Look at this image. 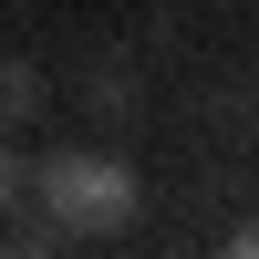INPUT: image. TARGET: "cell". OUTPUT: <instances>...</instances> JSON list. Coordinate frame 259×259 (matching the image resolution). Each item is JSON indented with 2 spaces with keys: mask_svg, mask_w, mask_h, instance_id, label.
Here are the masks:
<instances>
[{
  "mask_svg": "<svg viewBox=\"0 0 259 259\" xmlns=\"http://www.w3.org/2000/svg\"><path fill=\"white\" fill-rule=\"evenodd\" d=\"M135 207H145V187H135L124 156H52L41 166V218H52L62 239H73V228L114 239V228H135Z\"/></svg>",
  "mask_w": 259,
  "mask_h": 259,
  "instance_id": "1",
  "label": "cell"
},
{
  "mask_svg": "<svg viewBox=\"0 0 259 259\" xmlns=\"http://www.w3.org/2000/svg\"><path fill=\"white\" fill-rule=\"evenodd\" d=\"M31 104H41V73L31 62H0V124H31Z\"/></svg>",
  "mask_w": 259,
  "mask_h": 259,
  "instance_id": "2",
  "label": "cell"
},
{
  "mask_svg": "<svg viewBox=\"0 0 259 259\" xmlns=\"http://www.w3.org/2000/svg\"><path fill=\"white\" fill-rule=\"evenodd\" d=\"M11 259H62V239H21V249H11Z\"/></svg>",
  "mask_w": 259,
  "mask_h": 259,
  "instance_id": "3",
  "label": "cell"
},
{
  "mask_svg": "<svg viewBox=\"0 0 259 259\" xmlns=\"http://www.w3.org/2000/svg\"><path fill=\"white\" fill-rule=\"evenodd\" d=\"M218 259H259V228H239V239H228V249H218Z\"/></svg>",
  "mask_w": 259,
  "mask_h": 259,
  "instance_id": "4",
  "label": "cell"
},
{
  "mask_svg": "<svg viewBox=\"0 0 259 259\" xmlns=\"http://www.w3.org/2000/svg\"><path fill=\"white\" fill-rule=\"evenodd\" d=\"M11 197H21V166H11V156H0V207H11Z\"/></svg>",
  "mask_w": 259,
  "mask_h": 259,
  "instance_id": "5",
  "label": "cell"
}]
</instances>
